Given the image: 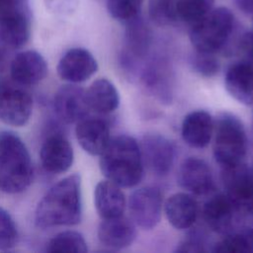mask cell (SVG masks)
Wrapping results in <instances>:
<instances>
[{
  "label": "cell",
  "instance_id": "32",
  "mask_svg": "<svg viewBox=\"0 0 253 253\" xmlns=\"http://www.w3.org/2000/svg\"><path fill=\"white\" fill-rule=\"evenodd\" d=\"M79 0H44L46 8L52 13L67 15L72 13L78 6Z\"/></svg>",
  "mask_w": 253,
  "mask_h": 253
},
{
  "label": "cell",
  "instance_id": "13",
  "mask_svg": "<svg viewBox=\"0 0 253 253\" xmlns=\"http://www.w3.org/2000/svg\"><path fill=\"white\" fill-rule=\"evenodd\" d=\"M33 99L29 93L18 88L0 92V121L12 126H25L31 118Z\"/></svg>",
  "mask_w": 253,
  "mask_h": 253
},
{
  "label": "cell",
  "instance_id": "16",
  "mask_svg": "<svg viewBox=\"0 0 253 253\" xmlns=\"http://www.w3.org/2000/svg\"><path fill=\"white\" fill-rule=\"evenodd\" d=\"M40 157L42 165L46 172L61 174L71 167L74 153L70 142L65 136L52 134L42 144Z\"/></svg>",
  "mask_w": 253,
  "mask_h": 253
},
{
  "label": "cell",
  "instance_id": "8",
  "mask_svg": "<svg viewBox=\"0 0 253 253\" xmlns=\"http://www.w3.org/2000/svg\"><path fill=\"white\" fill-rule=\"evenodd\" d=\"M162 195L157 188L143 187L135 190L128 200L131 220L143 229L155 227L161 218Z\"/></svg>",
  "mask_w": 253,
  "mask_h": 253
},
{
  "label": "cell",
  "instance_id": "21",
  "mask_svg": "<svg viewBox=\"0 0 253 253\" xmlns=\"http://www.w3.org/2000/svg\"><path fill=\"white\" fill-rule=\"evenodd\" d=\"M212 132L213 120L206 111L191 112L182 122V138L193 148L206 147L211 139Z\"/></svg>",
  "mask_w": 253,
  "mask_h": 253
},
{
  "label": "cell",
  "instance_id": "28",
  "mask_svg": "<svg viewBox=\"0 0 253 253\" xmlns=\"http://www.w3.org/2000/svg\"><path fill=\"white\" fill-rule=\"evenodd\" d=\"M213 3L214 0H176L177 19L192 26L212 9Z\"/></svg>",
  "mask_w": 253,
  "mask_h": 253
},
{
  "label": "cell",
  "instance_id": "24",
  "mask_svg": "<svg viewBox=\"0 0 253 253\" xmlns=\"http://www.w3.org/2000/svg\"><path fill=\"white\" fill-rule=\"evenodd\" d=\"M89 109L100 115L116 111L120 105V95L116 86L106 78L95 80L86 91Z\"/></svg>",
  "mask_w": 253,
  "mask_h": 253
},
{
  "label": "cell",
  "instance_id": "4",
  "mask_svg": "<svg viewBox=\"0 0 253 253\" xmlns=\"http://www.w3.org/2000/svg\"><path fill=\"white\" fill-rule=\"evenodd\" d=\"M234 29V16L225 7L212 8L191 26L190 41L196 51L214 53L229 40Z\"/></svg>",
  "mask_w": 253,
  "mask_h": 253
},
{
  "label": "cell",
  "instance_id": "37",
  "mask_svg": "<svg viewBox=\"0 0 253 253\" xmlns=\"http://www.w3.org/2000/svg\"><path fill=\"white\" fill-rule=\"evenodd\" d=\"M0 92H1V90H0Z\"/></svg>",
  "mask_w": 253,
  "mask_h": 253
},
{
  "label": "cell",
  "instance_id": "11",
  "mask_svg": "<svg viewBox=\"0 0 253 253\" xmlns=\"http://www.w3.org/2000/svg\"><path fill=\"white\" fill-rule=\"evenodd\" d=\"M98 69L93 54L82 47L67 50L57 64L58 76L69 83H80L89 79Z\"/></svg>",
  "mask_w": 253,
  "mask_h": 253
},
{
  "label": "cell",
  "instance_id": "1",
  "mask_svg": "<svg viewBox=\"0 0 253 253\" xmlns=\"http://www.w3.org/2000/svg\"><path fill=\"white\" fill-rule=\"evenodd\" d=\"M81 216V178L72 174L44 194L36 209L35 222L41 228L74 225L80 222Z\"/></svg>",
  "mask_w": 253,
  "mask_h": 253
},
{
  "label": "cell",
  "instance_id": "33",
  "mask_svg": "<svg viewBox=\"0 0 253 253\" xmlns=\"http://www.w3.org/2000/svg\"><path fill=\"white\" fill-rule=\"evenodd\" d=\"M176 252H190V253H198V252H204L205 244L203 239L197 237L196 235L191 236L182 242H180L176 247Z\"/></svg>",
  "mask_w": 253,
  "mask_h": 253
},
{
  "label": "cell",
  "instance_id": "25",
  "mask_svg": "<svg viewBox=\"0 0 253 253\" xmlns=\"http://www.w3.org/2000/svg\"><path fill=\"white\" fill-rule=\"evenodd\" d=\"M162 62H152L142 73L144 86L158 99L164 102L171 100V85L168 68Z\"/></svg>",
  "mask_w": 253,
  "mask_h": 253
},
{
  "label": "cell",
  "instance_id": "5",
  "mask_svg": "<svg viewBox=\"0 0 253 253\" xmlns=\"http://www.w3.org/2000/svg\"><path fill=\"white\" fill-rule=\"evenodd\" d=\"M213 156L221 166L243 161L247 150V136L243 124L232 114L221 113L213 121Z\"/></svg>",
  "mask_w": 253,
  "mask_h": 253
},
{
  "label": "cell",
  "instance_id": "30",
  "mask_svg": "<svg viewBox=\"0 0 253 253\" xmlns=\"http://www.w3.org/2000/svg\"><path fill=\"white\" fill-rule=\"evenodd\" d=\"M18 230L11 214L0 208V250H9L15 246Z\"/></svg>",
  "mask_w": 253,
  "mask_h": 253
},
{
  "label": "cell",
  "instance_id": "26",
  "mask_svg": "<svg viewBox=\"0 0 253 253\" xmlns=\"http://www.w3.org/2000/svg\"><path fill=\"white\" fill-rule=\"evenodd\" d=\"M212 251L218 253L253 252V227H243L236 231H230L214 245Z\"/></svg>",
  "mask_w": 253,
  "mask_h": 253
},
{
  "label": "cell",
  "instance_id": "20",
  "mask_svg": "<svg viewBox=\"0 0 253 253\" xmlns=\"http://www.w3.org/2000/svg\"><path fill=\"white\" fill-rule=\"evenodd\" d=\"M224 85L236 101L253 105V63L247 60L232 63L226 70Z\"/></svg>",
  "mask_w": 253,
  "mask_h": 253
},
{
  "label": "cell",
  "instance_id": "3",
  "mask_svg": "<svg viewBox=\"0 0 253 253\" xmlns=\"http://www.w3.org/2000/svg\"><path fill=\"white\" fill-rule=\"evenodd\" d=\"M33 179V164L26 144L14 132L0 133V190L7 194L25 191Z\"/></svg>",
  "mask_w": 253,
  "mask_h": 253
},
{
  "label": "cell",
  "instance_id": "7",
  "mask_svg": "<svg viewBox=\"0 0 253 253\" xmlns=\"http://www.w3.org/2000/svg\"><path fill=\"white\" fill-rule=\"evenodd\" d=\"M224 194L240 213L253 215V171L243 162L221 167Z\"/></svg>",
  "mask_w": 253,
  "mask_h": 253
},
{
  "label": "cell",
  "instance_id": "14",
  "mask_svg": "<svg viewBox=\"0 0 253 253\" xmlns=\"http://www.w3.org/2000/svg\"><path fill=\"white\" fill-rule=\"evenodd\" d=\"M10 74L12 79L20 85H37L45 78L47 64L40 52L25 50L16 54L12 59Z\"/></svg>",
  "mask_w": 253,
  "mask_h": 253
},
{
  "label": "cell",
  "instance_id": "34",
  "mask_svg": "<svg viewBox=\"0 0 253 253\" xmlns=\"http://www.w3.org/2000/svg\"><path fill=\"white\" fill-rule=\"evenodd\" d=\"M236 6L245 14H253V0H235Z\"/></svg>",
  "mask_w": 253,
  "mask_h": 253
},
{
  "label": "cell",
  "instance_id": "36",
  "mask_svg": "<svg viewBox=\"0 0 253 253\" xmlns=\"http://www.w3.org/2000/svg\"><path fill=\"white\" fill-rule=\"evenodd\" d=\"M251 169H252V171H253V164H252V167H251Z\"/></svg>",
  "mask_w": 253,
  "mask_h": 253
},
{
  "label": "cell",
  "instance_id": "9",
  "mask_svg": "<svg viewBox=\"0 0 253 253\" xmlns=\"http://www.w3.org/2000/svg\"><path fill=\"white\" fill-rule=\"evenodd\" d=\"M143 165L155 175H166L174 162L175 148L165 136L157 133L145 134L139 144Z\"/></svg>",
  "mask_w": 253,
  "mask_h": 253
},
{
  "label": "cell",
  "instance_id": "19",
  "mask_svg": "<svg viewBox=\"0 0 253 253\" xmlns=\"http://www.w3.org/2000/svg\"><path fill=\"white\" fill-rule=\"evenodd\" d=\"M136 236L134 222L120 215L105 218L98 227V239L106 247L119 250L129 246Z\"/></svg>",
  "mask_w": 253,
  "mask_h": 253
},
{
  "label": "cell",
  "instance_id": "17",
  "mask_svg": "<svg viewBox=\"0 0 253 253\" xmlns=\"http://www.w3.org/2000/svg\"><path fill=\"white\" fill-rule=\"evenodd\" d=\"M76 138L81 147L91 155H101L110 142L108 123L99 117H85L76 123Z\"/></svg>",
  "mask_w": 253,
  "mask_h": 253
},
{
  "label": "cell",
  "instance_id": "12",
  "mask_svg": "<svg viewBox=\"0 0 253 253\" xmlns=\"http://www.w3.org/2000/svg\"><path fill=\"white\" fill-rule=\"evenodd\" d=\"M177 178L179 185L184 190L196 196H206L214 188L210 166L197 157H189L183 161Z\"/></svg>",
  "mask_w": 253,
  "mask_h": 253
},
{
  "label": "cell",
  "instance_id": "27",
  "mask_svg": "<svg viewBox=\"0 0 253 253\" xmlns=\"http://www.w3.org/2000/svg\"><path fill=\"white\" fill-rule=\"evenodd\" d=\"M87 243L77 231L66 230L54 235L46 244L47 252H87Z\"/></svg>",
  "mask_w": 253,
  "mask_h": 253
},
{
  "label": "cell",
  "instance_id": "31",
  "mask_svg": "<svg viewBox=\"0 0 253 253\" xmlns=\"http://www.w3.org/2000/svg\"><path fill=\"white\" fill-rule=\"evenodd\" d=\"M193 70L204 77H212L219 70V63L212 53L196 51L190 59Z\"/></svg>",
  "mask_w": 253,
  "mask_h": 253
},
{
  "label": "cell",
  "instance_id": "22",
  "mask_svg": "<svg viewBox=\"0 0 253 253\" xmlns=\"http://www.w3.org/2000/svg\"><path fill=\"white\" fill-rule=\"evenodd\" d=\"M169 223L177 229L190 228L198 216V203L188 193H176L170 196L164 205Z\"/></svg>",
  "mask_w": 253,
  "mask_h": 253
},
{
  "label": "cell",
  "instance_id": "10",
  "mask_svg": "<svg viewBox=\"0 0 253 253\" xmlns=\"http://www.w3.org/2000/svg\"><path fill=\"white\" fill-rule=\"evenodd\" d=\"M53 108L57 117L66 124L78 123L90 111L86 91L73 83L63 85L56 91Z\"/></svg>",
  "mask_w": 253,
  "mask_h": 253
},
{
  "label": "cell",
  "instance_id": "29",
  "mask_svg": "<svg viewBox=\"0 0 253 253\" xmlns=\"http://www.w3.org/2000/svg\"><path fill=\"white\" fill-rule=\"evenodd\" d=\"M106 3L114 19L127 22L139 15L143 0H106Z\"/></svg>",
  "mask_w": 253,
  "mask_h": 253
},
{
  "label": "cell",
  "instance_id": "23",
  "mask_svg": "<svg viewBox=\"0 0 253 253\" xmlns=\"http://www.w3.org/2000/svg\"><path fill=\"white\" fill-rule=\"evenodd\" d=\"M94 203L102 219L123 215L126 209V198L121 187L109 180L100 181L96 185Z\"/></svg>",
  "mask_w": 253,
  "mask_h": 253
},
{
  "label": "cell",
  "instance_id": "18",
  "mask_svg": "<svg viewBox=\"0 0 253 253\" xmlns=\"http://www.w3.org/2000/svg\"><path fill=\"white\" fill-rule=\"evenodd\" d=\"M126 23V49L122 54V64L125 67H129L133 65L135 60L146 55L151 43V32L139 15Z\"/></svg>",
  "mask_w": 253,
  "mask_h": 253
},
{
  "label": "cell",
  "instance_id": "6",
  "mask_svg": "<svg viewBox=\"0 0 253 253\" xmlns=\"http://www.w3.org/2000/svg\"><path fill=\"white\" fill-rule=\"evenodd\" d=\"M30 36V0H0V41L9 48H20Z\"/></svg>",
  "mask_w": 253,
  "mask_h": 253
},
{
  "label": "cell",
  "instance_id": "2",
  "mask_svg": "<svg viewBox=\"0 0 253 253\" xmlns=\"http://www.w3.org/2000/svg\"><path fill=\"white\" fill-rule=\"evenodd\" d=\"M139 143L131 136L120 134L110 139L100 155V169L107 180L121 188L137 185L143 176Z\"/></svg>",
  "mask_w": 253,
  "mask_h": 253
},
{
  "label": "cell",
  "instance_id": "35",
  "mask_svg": "<svg viewBox=\"0 0 253 253\" xmlns=\"http://www.w3.org/2000/svg\"><path fill=\"white\" fill-rule=\"evenodd\" d=\"M7 46L0 41V70L5 67L7 60Z\"/></svg>",
  "mask_w": 253,
  "mask_h": 253
},
{
  "label": "cell",
  "instance_id": "15",
  "mask_svg": "<svg viewBox=\"0 0 253 253\" xmlns=\"http://www.w3.org/2000/svg\"><path fill=\"white\" fill-rule=\"evenodd\" d=\"M238 213L240 212L224 193L211 197L203 207V217L206 224L219 234H227L232 231Z\"/></svg>",
  "mask_w": 253,
  "mask_h": 253
}]
</instances>
